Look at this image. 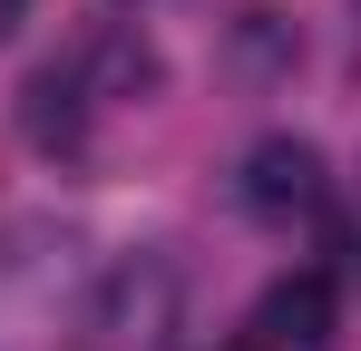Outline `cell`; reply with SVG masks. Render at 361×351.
I'll return each instance as SVG.
<instances>
[{"mask_svg": "<svg viewBox=\"0 0 361 351\" xmlns=\"http://www.w3.org/2000/svg\"><path fill=\"white\" fill-rule=\"evenodd\" d=\"M244 205H254V215L322 205V147H312V137H264V147L244 156Z\"/></svg>", "mask_w": 361, "mask_h": 351, "instance_id": "cell-2", "label": "cell"}, {"mask_svg": "<svg viewBox=\"0 0 361 351\" xmlns=\"http://www.w3.org/2000/svg\"><path fill=\"white\" fill-rule=\"evenodd\" d=\"M78 98H88V78H78V68H39V78H30V108H20V127H30V137H39V147H68V137H78Z\"/></svg>", "mask_w": 361, "mask_h": 351, "instance_id": "cell-4", "label": "cell"}, {"mask_svg": "<svg viewBox=\"0 0 361 351\" xmlns=\"http://www.w3.org/2000/svg\"><path fill=\"white\" fill-rule=\"evenodd\" d=\"M98 78H108V88H127V98H137V88H157V78H166V68H157V49H147V39H137V30H118V39H108V49H98Z\"/></svg>", "mask_w": 361, "mask_h": 351, "instance_id": "cell-6", "label": "cell"}, {"mask_svg": "<svg viewBox=\"0 0 361 351\" xmlns=\"http://www.w3.org/2000/svg\"><path fill=\"white\" fill-rule=\"evenodd\" d=\"M225 351H264V342H225Z\"/></svg>", "mask_w": 361, "mask_h": 351, "instance_id": "cell-8", "label": "cell"}, {"mask_svg": "<svg viewBox=\"0 0 361 351\" xmlns=\"http://www.w3.org/2000/svg\"><path fill=\"white\" fill-rule=\"evenodd\" d=\"M176 302H185L176 254H127L118 273H108V292H98V322H108L118 342H137V351H166V332H176Z\"/></svg>", "mask_w": 361, "mask_h": 351, "instance_id": "cell-1", "label": "cell"}, {"mask_svg": "<svg viewBox=\"0 0 361 351\" xmlns=\"http://www.w3.org/2000/svg\"><path fill=\"white\" fill-rule=\"evenodd\" d=\"M235 49H244V68H254V78H283V68L302 58V39H293V20H283V10H244Z\"/></svg>", "mask_w": 361, "mask_h": 351, "instance_id": "cell-5", "label": "cell"}, {"mask_svg": "<svg viewBox=\"0 0 361 351\" xmlns=\"http://www.w3.org/2000/svg\"><path fill=\"white\" fill-rule=\"evenodd\" d=\"M20 20H30V0H0V39H10V30H20Z\"/></svg>", "mask_w": 361, "mask_h": 351, "instance_id": "cell-7", "label": "cell"}, {"mask_svg": "<svg viewBox=\"0 0 361 351\" xmlns=\"http://www.w3.org/2000/svg\"><path fill=\"white\" fill-rule=\"evenodd\" d=\"M254 342L264 351H322L332 342V273H283L254 302Z\"/></svg>", "mask_w": 361, "mask_h": 351, "instance_id": "cell-3", "label": "cell"}]
</instances>
